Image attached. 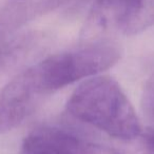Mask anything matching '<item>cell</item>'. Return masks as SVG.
Here are the masks:
<instances>
[{
  "label": "cell",
  "instance_id": "obj_4",
  "mask_svg": "<svg viewBox=\"0 0 154 154\" xmlns=\"http://www.w3.org/2000/svg\"><path fill=\"white\" fill-rule=\"evenodd\" d=\"M43 96L31 68L10 80L0 91V135L19 126Z\"/></svg>",
  "mask_w": 154,
  "mask_h": 154
},
{
  "label": "cell",
  "instance_id": "obj_6",
  "mask_svg": "<svg viewBox=\"0 0 154 154\" xmlns=\"http://www.w3.org/2000/svg\"><path fill=\"white\" fill-rule=\"evenodd\" d=\"M113 149L116 154H154V128L141 130L133 138L119 141Z\"/></svg>",
  "mask_w": 154,
  "mask_h": 154
},
{
  "label": "cell",
  "instance_id": "obj_1",
  "mask_svg": "<svg viewBox=\"0 0 154 154\" xmlns=\"http://www.w3.org/2000/svg\"><path fill=\"white\" fill-rule=\"evenodd\" d=\"M71 116L105 132L119 141L141 131L131 101L114 78L95 75L82 82L68 99Z\"/></svg>",
  "mask_w": 154,
  "mask_h": 154
},
{
  "label": "cell",
  "instance_id": "obj_3",
  "mask_svg": "<svg viewBox=\"0 0 154 154\" xmlns=\"http://www.w3.org/2000/svg\"><path fill=\"white\" fill-rule=\"evenodd\" d=\"M19 154H116L106 147L79 136L68 129L43 126L30 132L21 143Z\"/></svg>",
  "mask_w": 154,
  "mask_h": 154
},
{
  "label": "cell",
  "instance_id": "obj_5",
  "mask_svg": "<svg viewBox=\"0 0 154 154\" xmlns=\"http://www.w3.org/2000/svg\"><path fill=\"white\" fill-rule=\"evenodd\" d=\"M59 8L60 0H5L0 12V29L5 32H14Z\"/></svg>",
  "mask_w": 154,
  "mask_h": 154
},
{
  "label": "cell",
  "instance_id": "obj_8",
  "mask_svg": "<svg viewBox=\"0 0 154 154\" xmlns=\"http://www.w3.org/2000/svg\"><path fill=\"white\" fill-rule=\"evenodd\" d=\"M141 106L148 117L154 120V73L148 78L143 87Z\"/></svg>",
  "mask_w": 154,
  "mask_h": 154
},
{
  "label": "cell",
  "instance_id": "obj_7",
  "mask_svg": "<svg viewBox=\"0 0 154 154\" xmlns=\"http://www.w3.org/2000/svg\"><path fill=\"white\" fill-rule=\"evenodd\" d=\"M23 43L24 41L21 39L7 42L1 38L0 34V73L7 66V63H9V60L16 55V52L21 49Z\"/></svg>",
  "mask_w": 154,
  "mask_h": 154
},
{
  "label": "cell",
  "instance_id": "obj_9",
  "mask_svg": "<svg viewBox=\"0 0 154 154\" xmlns=\"http://www.w3.org/2000/svg\"><path fill=\"white\" fill-rule=\"evenodd\" d=\"M89 0H60L61 2V8L63 7H79V5H84V3L88 2Z\"/></svg>",
  "mask_w": 154,
  "mask_h": 154
},
{
  "label": "cell",
  "instance_id": "obj_2",
  "mask_svg": "<svg viewBox=\"0 0 154 154\" xmlns=\"http://www.w3.org/2000/svg\"><path fill=\"white\" fill-rule=\"evenodd\" d=\"M122 51L110 40L86 41L84 45L54 54L30 66L47 96L77 80L90 78L118 62Z\"/></svg>",
  "mask_w": 154,
  "mask_h": 154
}]
</instances>
